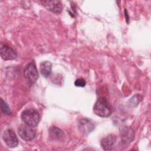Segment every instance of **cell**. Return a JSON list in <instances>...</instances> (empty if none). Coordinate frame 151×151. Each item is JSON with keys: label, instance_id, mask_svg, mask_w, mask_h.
Here are the masks:
<instances>
[{"label": "cell", "instance_id": "obj_1", "mask_svg": "<svg viewBox=\"0 0 151 151\" xmlns=\"http://www.w3.org/2000/svg\"><path fill=\"white\" fill-rule=\"evenodd\" d=\"M94 113L101 117H109L111 111L108 101L104 98H100L94 103L93 107Z\"/></svg>", "mask_w": 151, "mask_h": 151}, {"label": "cell", "instance_id": "obj_2", "mask_svg": "<svg viewBox=\"0 0 151 151\" xmlns=\"http://www.w3.org/2000/svg\"><path fill=\"white\" fill-rule=\"evenodd\" d=\"M22 121L32 127L36 126L40 121V114L35 109H29L24 110L21 114Z\"/></svg>", "mask_w": 151, "mask_h": 151}, {"label": "cell", "instance_id": "obj_3", "mask_svg": "<svg viewBox=\"0 0 151 151\" xmlns=\"http://www.w3.org/2000/svg\"><path fill=\"white\" fill-rule=\"evenodd\" d=\"M24 76L29 86L33 85L38 78V73L34 62L28 64L24 69Z\"/></svg>", "mask_w": 151, "mask_h": 151}, {"label": "cell", "instance_id": "obj_4", "mask_svg": "<svg viewBox=\"0 0 151 151\" xmlns=\"http://www.w3.org/2000/svg\"><path fill=\"white\" fill-rule=\"evenodd\" d=\"M28 124L21 125L18 130V134L21 139L26 141H31L33 140L35 136V131Z\"/></svg>", "mask_w": 151, "mask_h": 151}, {"label": "cell", "instance_id": "obj_5", "mask_svg": "<svg viewBox=\"0 0 151 151\" xmlns=\"http://www.w3.org/2000/svg\"><path fill=\"white\" fill-rule=\"evenodd\" d=\"M41 4L44 6L47 10L55 13L60 14L63 11V5L60 1H49L43 0L40 1Z\"/></svg>", "mask_w": 151, "mask_h": 151}, {"label": "cell", "instance_id": "obj_6", "mask_svg": "<svg viewBox=\"0 0 151 151\" xmlns=\"http://www.w3.org/2000/svg\"><path fill=\"white\" fill-rule=\"evenodd\" d=\"M3 139L9 147L14 148L18 145L17 137L14 132L11 129H8L4 132Z\"/></svg>", "mask_w": 151, "mask_h": 151}, {"label": "cell", "instance_id": "obj_7", "mask_svg": "<svg viewBox=\"0 0 151 151\" xmlns=\"http://www.w3.org/2000/svg\"><path fill=\"white\" fill-rule=\"evenodd\" d=\"M79 131L84 135L89 134L94 129L93 123L88 119H81L78 123Z\"/></svg>", "mask_w": 151, "mask_h": 151}, {"label": "cell", "instance_id": "obj_8", "mask_svg": "<svg viewBox=\"0 0 151 151\" xmlns=\"http://www.w3.org/2000/svg\"><path fill=\"white\" fill-rule=\"evenodd\" d=\"M1 56L4 60H11L15 59L17 57V54L15 51L8 45L1 44Z\"/></svg>", "mask_w": 151, "mask_h": 151}, {"label": "cell", "instance_id": "obj_9", "mask_svg": "<svg viewBox=\"0 0 151 151\" xmlns=\"http://www.w3.org/2000/svg\"><path fill=\"white\" fill-rule=\"evenodd\" d=\"M120 136L123 143L127 144L133 141L134 136V131L132 128L129 127H123L120 130Z\"/></svg>", "mask_w": 151, "mask_h": 151}, {"label": "cell", "instance_id": "obj_10", "mask_svg": "<svg viewBox=\"0 0 151 151\" xmlns=\"http://www.w3.org/2000/svg\"><path fill=\"white\" fill-rule=\"evenodd\" d=\"M116 140V138L114 135L109 134L101 139L100 142L101 146L104 150H110L112 149Z\"/></svg>", "mask_w": 151, "mask_h": 151}, {"label": "cell", "instance_id": "obj_11", "mask_svg": "<svg viewBox=\"0 0 151 151\" xmlns=\"http://www.w3.org/2000/svg\"><path fill=\"white\" fill-rule=\"evenodd\" d=\"M50 137L54 140H61L64 136V132L58 127H51L49 130Z\"/></svg>", "mask_w": 151, "mask_h": 151}, {"label": "cell", "instance_id": "obj_12", "mask_svg": "<svg viewBox=\"0 0 151 151\" xmlns=\"http://www.w3.org/2000/svg\"><path fill=\"white\" fill-rule=\"evenodd\" d=\"M41 74L44 77H48L51 73V63L50 61L42 62L40 65Z\"/></svg>", "mask_w": 151, "mask_h": 151}, {"label": "cell", "instance_id": "obj_13", "mask_svg": "<svg viewBox=\"0 0 151 151\" xmlns=\"http://www.w3.org/2000/svg\"><path fill=\"white\" fill-rule=\"evenodd\" d=\"M0 104H1V110L5 113V114H11V109L9 107V106H8V104L1 99V103H0Z\"/></svg>", "mask_w": 151, "mask_h": 151}, {"label": "cell", "instance_id": "obj_14", "mask_svg": "<svg viewBox=\"0 0 151 151\" xmlns=\"http://www.w3.org/2000/svg\"><path fill=\"white\" fill-rule=\"evenodd\" d=\"M86 82L84 78H80L77 79L75 82H74V85L77 87H83L86 86Z\"/></svg>", "mask_w": 151, "mask_h": 151}]
</instances>
